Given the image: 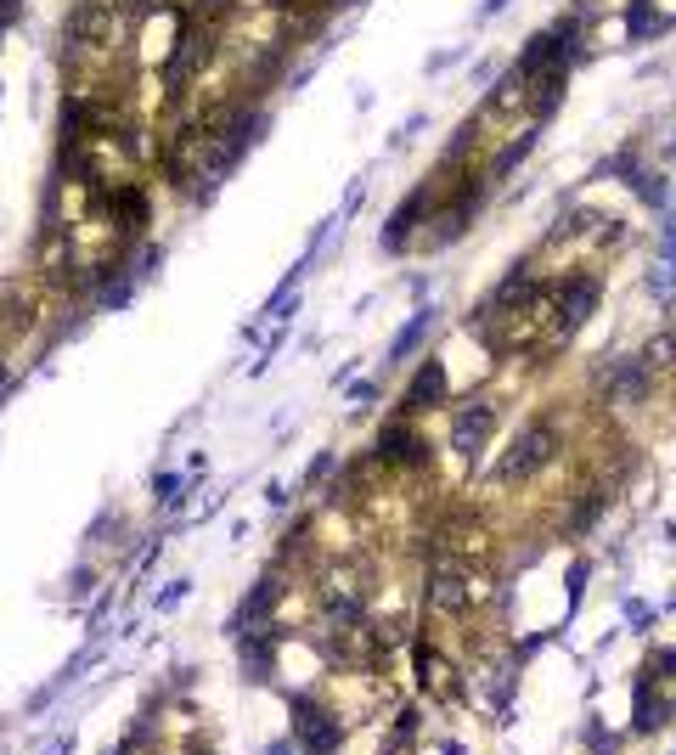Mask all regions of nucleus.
I'll use <instances>...</instances> for the list:
<instances>
[{
  "mask_svg": "<svg viewBox=\"0 0 676 755\" xmlns=\"http://www.w3.org/2000/svg\"><path fill=\"white\" fill-rule=\"evenodd\" d=\"M34 277L46 288H62L74 277V238H68V226H57V220L40 226V238H34Z\"/></svg>",
  "mask_w": 676,
  "mask_h": 755,
  "instance_id": "f257e3e1",
  "label": "nucleus"
},
{
  "mask_svg": "<svg viewBox=\"0 0 676 755\" xmlns=\"http://www.w3.org/2000/svg\"><path fill=\"white\" fill-rule=\"evenodd\" d=\"M96 204H101L96 181L80 175V170H62V175L51 181V209H46V220H57V226H80Z\"/></svg>",
  "mask_w": 676,
  "mask_h": 755,
  "instance_id": "f03ea898",
  "label": "nucleus"
},
{
  "mask_svg": "<svg viewBox=\"0 0 676 755\" xmlns=\"http://www.w3.org/2000/svg\"><path fill=\"white\" fill-rule=\"evenodd\" d=\"M553 451H558V435H553V423H535V429L514 446V456L502 463V479H530L535 468H547L553 463Z\"/></svg>",
  "mask_w": 676,
  "mask_h": 755,
  "instance_id": "7ed1b4c3",
  "label": "nucleus"
},
{
  "mask_svg": "<svg viewBox=\"0 0 676 755\" xmlns=\"http://www.w3.org/2000/svg\"><path fill=\"white\" fill-rule=\"evenodd\" d=\"M418 677L434 699H457V671L446 666V654H434V648H418Z\"/></svg>",
  "mask_w": 676,
  "mask_h": 755,
  "instance_id": "20e7f679",
  "label": "nucleus"
},
{
  "mask_svg": "<svg viewBox=\"0 0 676 755\" xmlns=\"http://www.w3.org/2000/svg\"><path fill=\"white\" fill-rule=\"evenodd\" d=\"M485 435H491V406H462L457 412V451L473 456L485 446Z\"/></svg>",
  "mask_w": 676,
  "mask_h": 755,
  "instance_id": "39448f33",
  "label": "nucleus"
},
{
  "mask_svg": "<svg viewBox=\"0 0 676 755\" xmlns=\"http://www.w3.org/2000/svg\"><path fill=\"white\" fill-rule=\"evenodd\" d=\"M299 739L311 744L316 755H327V750L338 744V721H333V716H322V710H311V705H304V710H299Z\"/></svg>",
  "mask_w": 676,
  "mask_h": 755,
  "instance_id": "423d86ee",
  "label": "nucleus"
}]
</instances>
